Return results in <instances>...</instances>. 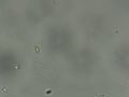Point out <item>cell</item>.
I'll use <instances>...</instances> for the list:
<instances>
[{"label":"cell","mask_w":129,"mask_h":97,"mask_svg":"<svg viewBox=\"0 0 129 97\" xmlns=\"http://www.w3.org/2000/svg\"><path fill=\"white\" fill-rule=\"evenodd\" d=\"M94 97H109V96H106V95H98V96H94Z\"/></svg>","instance_id":"cell-1"}]
</instances>
